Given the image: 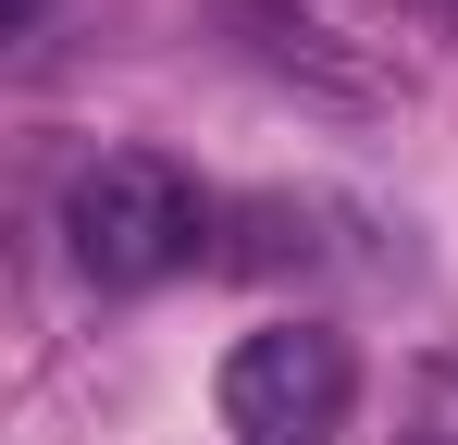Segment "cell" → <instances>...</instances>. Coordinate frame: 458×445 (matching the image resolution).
<instances>
[{
    "label": "cell",
    "mask_w": 458,
    "mask_h": 445,
    "mask_svg": "<svg viewBox=\"0 0 458 445\" xmlns=\"http://www.w3.org/2000/svg\"><path fill=\"white\" fill-rule=\"evenodd\" d=\"M199 222H211L199 186H186L174 161H149V148H99L75 186H63V248H75L87 285H112V297L186 273V260H199Z\"/></svg>",
    "instance_id": "cell-1"
},
{
    "label": "cell",
    "mask_w": 458,
    "mask_h": 445,
    "mask_svg": "<svg viewBox=\"0 0 458 445\" xmlns=\"http://www.w3.org/2000/svg\"><path fill=\"white\" fill-rule=\"evenodd\" d=\"M347 396H360L347 334L273 322V334H248V347L224 359V433H248V445H322L335 421H347Z\"/></svg>",
    "instance_id": "cell-2"
}]
</instances>
